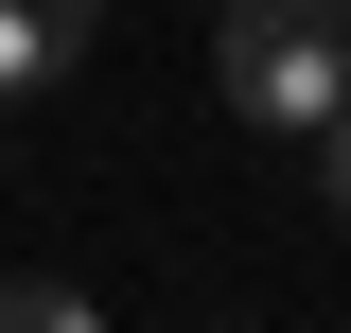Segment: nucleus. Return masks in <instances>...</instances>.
Returning <instances> with one entry per match:
<instances>
[{
    "mask_svg": "<svg viewBox=\"0 0 351 333\" xmlns=\"http://www.w3.org/2000/svg\"><path fill=\"white\" fill-rule=\"evenodd\" d=\"M211 88H228V123L316 140L351 106V0H211Z\"/></svg>",
    "mask_w": 351,
    "mask_h": 333,
    "instance_id": "obj_1",
    "label": "nucleus"
},
{
    "mask_svg": "<svg viewBox=\"0 0 351 333\" xmlns=\"http://www.w3.org/2000/svg\"><path fill=\"white\" fill-rule=\"evenodd\" d=\"M88 36H106V0H0V106L71 88V71H88Z\"/></svg>",
    "mask_w": 351,
    "mask_h": 333,
    "instance_id": "obj_2",
    "label": "nucleus"
},
{
    "mask_svg": "<svg viewBox=\"0 0 351 333\" xmlns=\"http://www.w3.org/2000/svg\"><path fill=\"white\" fill-rule=\"evenodd\" d=\"M88 316H106V298L53 281V263H18V281H0V333H88Z\"/></svg>",
    "mask_w": 351,
    "mask_h": 333,
    "instance_id": "obj_3",
    "label": "nucleus"
},
{
    "mask_svg": "<svg viewBox=\"0 0 351 333\" xmlns=\"http://www.w3.org/2000/svg\"><path fill=\"white\" fill-rule=\"evenodd\" d=\"M316 175H334V210H351V106H334V123H316Z\"/></svg>",
    "mask_w": 351,
    "mask_h": 333,
    "instance_id": "obj_4",
    "label": "nucleus"
}]
</instances>
